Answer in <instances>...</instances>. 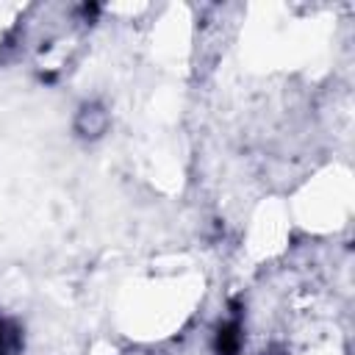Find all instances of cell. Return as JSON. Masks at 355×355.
I'll return each mask as SVG.
<instances>
[{
	"label": "cell",
	"instance_id": "6da1fadb",
	"mask_svg": "<svg viewBox=\"0 0 355 355\" xmlns=\"http://www.w3.org/2000/svg\"><path fill=\"white\" fill-rule=\"evenodd\" d=\"M75 128L80 130V136H89V139L103 136V133H105V128H108V114H105V108H103V105H97V103L83 105V108L78 111Z\"/></svg>",
	"mask_w": 355,
	"mask_h": 355
}]
</instances>
